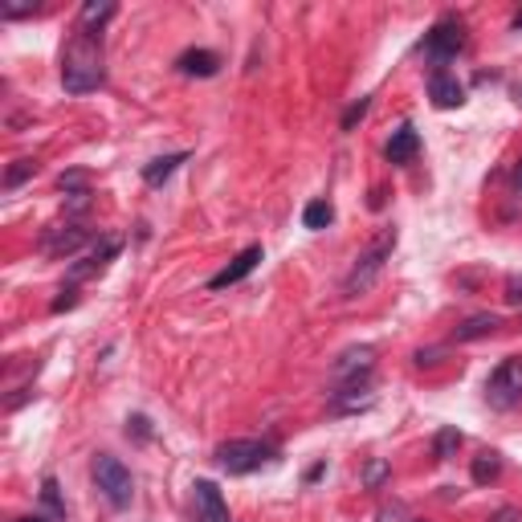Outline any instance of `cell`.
Segmentation results:
<instances>
[{
  "instance_id": "6da1fadb",
  "label": "cell",
  "mask_w": 522,
  "mask_h": 522,
  "mask_svg": "<svg viewBox=\"0 0 522 522\" xmlns=\"http://www.w3.org/2000/svg\"><path fill=\"white\" fill-rule=\"evenodd\" d=\"M106 82V65H103V37L95 33H78L62 54V86L65 95H90Z\"/></svg>"
},
{
  "instance_id": "7a4b0ae2",
  "label": "cell",
  "mask_w": 522,
  "mask_h": 522,
  "mask_svg": "<svg viewBox=\"0 0 522 522\" xmlns=\"http://www.w3.org/2000/svg\"><path fill=\"white\" fill-rule=\"evenodd\" d=\"M392 249H396V229H380V233H376L372 246H367L364 254L356 257L351 274L343 277V294H347V298H359V294L372 290L376 277H380V274H384V266H388Z\"/></svg>"
},
{
  "instance_id": "3957f363",
  "label": "cell",
  "mask_w": 522,
  "mask_h": 522,
  "mask_svg": "<svg viewBox=\"0 0 522 522\" xmlns=\"http://www.w3.org/2000/svg\"><path fill=\"white\" fill-rule=\"evenodd\" d=\"M95 482H98V490H103V498L111 502V507H131V498H135V477H131V469L123 466L119 457H111V453H98L95 457Z\"/></svg>"
},
{
  "instance_id": "277c9868",
  "label": "cell",
  "mask_w": 522,
  "mask_h": 522,
  "mask_svg": "<svg viewBox=\"0 0 522 522\" xmlns=\"http://www.w3.org/2000/svg\"><path fill=\"white\" fill-rule=\"evenodd\" d=\"M274 457H277L274 445L266 441H225L216 449V461H221L225 474H254V469L269 466Z\"/></svg>"
},
{
  "instance_id": "5b68a950",
  "label": "cell",
  "mask_w": 522,
  "mask_h": 522,
  "mask_svg": "<svg viewBox=\"0 0 522 522\" xmlns=\"http://www.w3.org/2000/svg\"><path fill=\"white\" fill-rule=\"evenodd\" d=\"M486 400L494 408H515V404H522V356H510L494 367L490 380H486Z\"/></svg>"
},
{
  "instance_id": "8992f818",
  "label": "cell",
  "mask_w": 522,
  "mask_h": 522,
  "mask_svg": "<svg viewBox=\"0 0 522 522\" xmlns=\"http://www.w3.org/2000/svg\"><path fill=\"white\" fill-rule=\"evenodd\" d=\"M425 49L433 62H449V57H457L461 49H466V21L461 16H445V21H437L433 29L425 33Z\"/></svg>"
},
{
  "instance_id": "52a82bcc",
  "label": "cell",
  "mask_w": 522,
  "mask_h": 522,
  "mask_svg": "<svg viewBox=\"0 0 522 522\" xmlns=\"http://www.w3.org/2000/svg\"><path fill=\"white\" fill-rule=\"evenodd\" d=\"M86 241H90V233L82 229V225H57V229L41 233V254L45 257H65V254H78Z\"/></svg>"
},
{
  "instance_id": "ba28073f",
  "label": "cell",
  "mask_w": 522,
  "mask_h": 522,
  "mask_svg": "<svg viewBox=\"0 0 522 522\" xmlns=\"http://www.w3.org/2000/svg\"><path fill=\"white\" fill-rule=\"evenodd\" d=\"M192 510H196V522H233L229 507H225L221 490L213 482H196L192 486Z\"/></svg>"
},
{
  "instance_id": "9c48e42d",
  "label": "cell",
  "mask_w": 522,
  "mask_h": 522,
  "mask_svg": "<svg viewBox=\"0 0 522 522\" xmlns=\"http://www.w3.org/2000/svg\"><path fill=\"white\" fill-rule=\"evenodd\" d=\"M257 261H261V246H249V249H241L237 257L229 261V266L221 269V274H213L208 277V290H225V286H237L241 277H249L257 269Z\"/></svg>"
},
{
  "instance_id": "30bf717a",
  "label": "cell",
  "mask_w": 522,
  "mask_h": 522,
  "mask_svg": "<svg viewBox=\"0 0 522 522\" xmlns=\"http://www.w3.org/2000/svg\"><path fill=\"white\" fill-rule=\"evenodd\" d=\"M428 98H433V106H441V111H453V106L466 103V86H461L453 74L437 70L433 78H428Z\"/></svg>"
},
{
  "instance_id": "8fae6325",
  "label": "cell",
  "mask_w": 522,
  "mask_h": 522,
  "mask_svg": "<svg viewBox=\"0 0 522 522\" xmlns=\"http://www.w3.org/2000/svg\"><path fill=\"white\" fill-rule=\"evenodd\" d=\"M176 70L188 74V78H213V74L221 70V57H216L213 49H188V54L176 57Z\"/></svg>"
},
{
  "instance_id": "7c38bea8",
  "label": "cell",
  "mask_w": 522,
  "mask_h": 522,
  "mask_svg": "<svg viewBox=\"0 0 522 522\" xmlns=\"http://www.w3.org/2000/svg\"><path fill=\"white\" fill-rule=\"evenodd\" d=\"M119 249H123V241H119V237H106L103 246H95V249H90L86 257L78 261V266L70 269V277H74V282H78V277H90V274H98V269H103L106 261H111L115 254H119Z\"/></svg>"
},
{
  "instance_id": "4fadbf2b",
  "label": "cell",
  "mask_w": 522,
  "mask_h": 522,
  "mask_svg": "<svg viewBox=\"0 0 522 522\" xmlns=\"http://www.w3.org/2000/svg\"><path fill=\"white\" fill-rule=\"evenodd\" d=\"M502 326L498 315H490V310H482V315H469L466 323L453 331V343H474V339H486V335H494Z\"/></svg>"
},
{
  "instance_id": "5bb4252c",
  "label": "cell",
  "mask_w": 522,
  "mask_h": 522,
  "mask_svg": "<svg viewBox=\"0 0 522 522\" xmlns=\"http://www.w3.org/2000/svg\"><path fill=\"white\" fill-rule=\"evenodd\" d=\"M417 151H420V135L412 131V123H404L400 131H392V139H388V147H384V156H388V164H408Z\"/></svg>"
},
{
  "instance_id": "9a60e30c",
  "label": "cell",
  "mask_w": 522,
  "mask_h": 522,
  "mask_svg": "<svg viewBox=\"0 0 522 522\" xmlns=\"http://www.w3.org/2000/svg\"><path fill=\"white\" fill-rule=\"evenodd\" d=\"M111 16H115L111 0H90V5H82V13H78V33H95L98 37V29H103Z\"/></svg>"
},
{
  "instance_id": "2e32d148",
  "label": "cell",
  "mask_w": 522,
  "mask_h": 522,
  "mask_svg": "<svg viewBox=\"0 0 522 522\" xmlns=\"http://www.w3.org/2000/svg\"><path fill=\"white\" fill-rule=\"evenodd\" d=\"M372 359H376V351L372 347H351V351H343L339 359H335V376H359V372H372Z\"/></svg>"
},
{
  "instance_id": "e0dca14e",
  "label": "cell",
  "mask_w": 522,
  "mask_h": 522,
  "mask_svg": "<svg viewBox=\"0 0 522 522\" xmlns=\"http://www.w3.org/2000/svg\"><path fill=\"white\" fill-rule=\"evenodd\" d=\"M469 474H474V482H477V486L498 482V474H502V453L482 449V453L474 457V469H469Z\"/></svg>"
},
{
  "instance_id": "ac0fdd59",
  "label": "cell",
  "mask_w": 522,
  "mask_h": 522,
  "mask_svg": "<svg viewBox=\"0 0 522 522\" xmlns=\"http://www.w3.org/2000/svg\"><path fill=\"white\" fill-rule=\"evenodd\" d=\"M184 159H188L184 151H176V156H159V159H151V164L143 167V180H147V184H164L167 176H172L176 167L184 164Z\"/></svg>"
},
{
  "instance_id": "d6986e66",
  "label": "cell",
  "mask_w": 522,
  "mask_h": 522,
  "mask_svg": "<svg viewBox=\"0 0 522 522\" xmlns=\"http://www.w3.org/2000/svg\"><path fill=\"white\" fill-rule=\"evenodd\" d=\"M331 221H335L331 200H310L306 213H302V225H306V229H326Z\"/></svg>"
},
{
  "instance_id": "ffe728a7",
  "label": "cell",
  "mask_w": 522,
  "mask_h": 522,
  "mask_svg": "<svg viewBox=\"0 0 522 522\" xmlns=\"http://www.w3.org/2000/svg\"><path fill=\"white\" fill-rule=\"evenodd\" d=\"M457 449H461V433H457V428H441V433L433 437V457L437 461L457 457Z\"/></svg>"
},
{
  "instance_id": "44dd1931",
  "label": "cell",
  "mask_w": 522,
  "mask_h": 522,
  "mask_svg": "<svg viewBox=\"0 0 522 522\" xmlns=\"http://www.w3.org/2000/svg\"><path fill=\"white\" fill-rule=\"evenodd\" d=\"M29 176H37V159H16L5 176V188H16V184H25Z\"/></svg>"
},
{
  "instance_id": "7402d4cb",
  "label": "cell",
  "mask_w": 522,
  "mask_h": 522,
  "mask_svg": "<svg viewBox=\"0 0 522 522\" xmlns=\"http://www.w3.org/2000/svg\"><path fill=\"white\" fill-rule=\"evenodd\" d=\"M37 8L41 5H33V0H5V5H0V16H5V21H21V16H33Z\"/></svg>"
},
{
  "instance_id": "603a6c76",
  "label": "cell",
  "mask_w": 522,
  "mask_h": 522,
  "mask_svg": "<svg viewBox=\"0 0 522 522\" xmlns=\"http://www.w3.org/2000/svg\"><path fill=\"white\" fill-rule=\"evenodd\" d=\"M367 111H372V98H356V103L347 106V115H343V131H356V123H364Z\"/></svg>"
},
{
  "instance_id": "cb8c5ba5",
  "label": "cell",
  "mask_w": 522,
  "mask_h": 522,
  "mask_svg": "<svg viewBox=\"0 0 522 522\" xmlns=\"http://www.w3.org/2000/svg\"><path fill=\"white\" fill-rule=\"evenodd\" d=\"M57 188H62L65 196H82V192H90L86 188V176H82V172H65L62 180H57Z\"/></svg>"
},
{
  "instance_id": "d4e9b609",
  "label": "cell",
  "mask_w": 522,
  "mask_h": 522,
  "mask_svg": "<svg viewBox=\"0 0 522 522\" xmlns=\"http://www.w3.org/2000/svg\"><path fill=\"white\" fill-rule=\"evenodd\" d=\"M41 498H45V507L62 510V498H57V482H54V477H45V486H41Z\"/></svg>"
},
{
  "instance_id": "484cf974",
  "label": "cell",
  "mask_w": 522,
  "mask_h": 522,
  "mask_svg": "<svg viewBox=\"0 0 522 522\" xmlns=\"http://www.w3.org/2000/svg\"><path fill=\"white\" fill-rule=\"evenodd\" d=\"M384 474H388V466H384V461H372V466H367V474H364V482L367 486H380Z\"/></svg>"
},
{
  "instance_id": "4316f807",
  "label": "cell",
  "mask_w": 522,
  "mask_h": 522,
  "mask_svg": "<svg viewBox=\"0 0 522 522\" xmlns=\"http://www.w3.org/2000/svg\"><path fill=\"white\" fill-rule=\"evenodd\" d=\"M507 302L522 306V277H507Z\"/></svg>"
},
{
  "instance_id": "83f0119b",
  "label": "cell",
  "mask_w": 522,
  "mask_h": 522,
  "mask_svg": "<svg viewBox=\"0 0 522 522\" xmlns=\"http://www.w3.org/2000/svg\"><path fill=\"white\" fill-rule=\"evenodd\" d=\"M380 522H408V510H404L400 502H396V507H384L380 510Z\"/></svg>"
},
{
  "instance_id": "f1b7e54d",
  "label": "cell",
  "mask_w": 522,
  "mask_h": 522,
  "mask_svg": "<svg viewBox=\"0 0 522 522\" xmlns=\"http://www.w3.org/2000/svg\"><path fill=\"white\" fill-rule=\"evenodd\" d=\"M412 359H417V367H433L437 359H441V351H437V347H428V351H417V356H412Z\"/></svg>"
},
{
  "instance_id": "f546056e",
  "label": "cell",
  "mask_w": 522,
  "mask_h": 522,
  "mask_svg": "<svg viewBox=\"0 0 522 522\" xmlns=\"http://www.w3.org/2000/svg\"><path fill=\"white\" fill-rule=\"evenodd\" d=\"M74 302H78V294H74V290H62V298H54V310L62 315V310H70Z\"/></svg>"
},
{
  "instance_id": "4dcf8cb0",
  "label": "cell",
  "mask_w": 522,
  "mask_h": 522,
  "mask_svg": "<svg viewBox=\"0 0 522 522\" xmlns=\"http://www.w3.org/2000/svg\"><path fill=\"white\" fill-rule=\"evenodd\" d=\"M494 522H518V515H515V510H510V507H502L498 515H494Z\"/></svg>"
},
{
  "instance_id": "1f68e13d",
  "label": "cell",
  "mask_w": 522,
  "mask_h": 522,
  "mask_svg": "<svg viewBox=\"0 0 522 522\" xmlns=\"http://www.w3.org/2000/svg\"><path fill=\"white\" fill-rule=\"evenodd\" d=\"M515 192H518V196H522V164L515 167Z\"/></svg>"
},
{
  "instance_id": "d6a6232c",
  "label": "cell",
  "mask_w": 522,
  "mask_h": 522,
  "mask_svg": "<svg viewBox=\"0 0 522 522\" xmlns=\"http://www.w3.org/2000/svg\"><path fill=\"white\" fill-rule=\"evenodd\" d=\"M515 29H522V8H518V16H515Z\"/></svg>"
},
{
  "instance_id": "836d02e7",
  "label": "cell",
  "mask_w": 522,
  "mask_h": 522,
  "mask_svg": "<svg viewBox=\"0 0 522 522\" xmlns=\"http://www.w3.org/2000/svg\"><path fill=\"white\" fill-rule=\"evenodd\" d=\"M16 522H45V518H37V515H33V518H16Z\"/></svg>"
}]
</instances>
